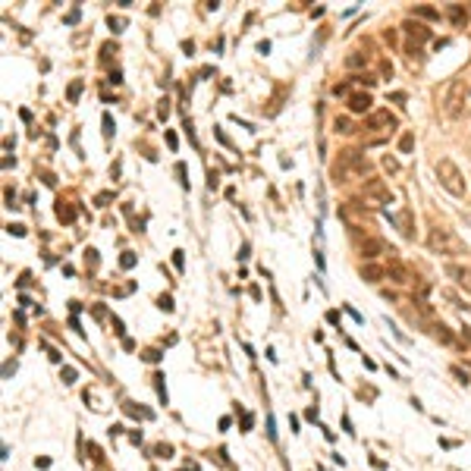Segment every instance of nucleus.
Masks as SVG:
<instances>
[{
	"label": "nucleus",
	"instance_id": "14",
	"mask_svg": "<svg viewBox=\"0 0 471 471\" xmlns=\"http://www.w3.org/2000/svg\"><path fill=\"white\" fill-rule=\"evenodd\" d=\"M368 60H371L368 51H355V54L346 57V66H349V69H358V66H368Z\"/></svg>",
	"mask_w": 471,
	"mask_h": 471
},
{
	"label": "nucleus",
	"instance_id": "6",
	"mask_svg": "<svg viewBox=\"0 0 471 471\" xmlns=\"http://www.w3.org/2000/svg\"><path fill=\"white\" fill-rule=\"evenodd\" d=\"M361 195H364V201H368V204H390L393 201L390 185H386L383 179H364Z\"/></svg>",
	"mask_w": 471,
	"mask_h": 471
},
{
	"label": "nucleus",
	"instance_id": "5",
	"mask_svg": "<svg viewBox=\"0 0 471 471\" xmlns=\"http://www.w3.org/2000/svg\"><path fill=\"white\" fill-rule=\"evenodd\" d=\"M465 101H468V91H465V82H458V79H452L440 94V107L449 120H458V116L465 113V107H468Z\"/></svg>",
	"mask_w": 471,
	"mask_h": 471
},
{
	"label": "nucleus",
	"instance_id": "22",
	"mask_svg": "<svg viewBox=\"0 0 471 471\" xmlns=\"http://www.w3.org/2000/svg\"><path fill=\"white\" fill-rule=\"evenodd\" d=\"M120 264H123V267L129 270V267L135 264V255H132V252H123V258H120Z\"/></svg>",
	"mask_w": 471,
	"mask_h": 471
},
{
	"label": "nucleus",
	"instance_id": "33",
	"mask_svg": "<svg viewBox=\"0 0 471 471\" xmlns=\"http://www.w3.org/2000/svg\"><path fill=\"white\" fill-rule=\"evenodd\" d=\"M465 339H468V343H471V330H465Z\"/></svg>",
	"mask_w": 471,
	"mask_h": 471
},
{
	"label": "nucleus",
	"instance_id": "29",
	"mask_svg": "<svg viewBox=\"0 0 471 471\" xmlns=\"http://www.w3.org/2000/svg\"><path fill=\"white\" fill-rule=\"evenodd\" d=\"M452 374H455V377H458V383H468V374H465V371H462V368H452Z\"/></svg>",
	"mask_w": 471,
	"mask_h": 471
},
{
	"label": "nucleus",
	"instance_id": "21",
	"mask_svg": "<svg viewBox=\"0 0 471 471\" xmlns=\"http://www.w3.org/2000/svg\"><path fill=\"white\" fill-rule=\"evenodd\" d=\"M383 167L390 170V173H396V170H399V160H396V157H390V154H386V157H383Z\"/></svg>",
	"mask_w": 471,
	"mask_h": 471
},
{
	"label": "nucleus",
	"instance_id": "19",
	"mask_svg": "<svg viewBox=\"0 0 471 471\" xmlns=\"http://www.w3.org/2000/svg\"><path fill=\"white\" fill-rule=\"evenodd\" d=\"M411 148H415V135H411V132H405L402 138H399V151H402V154H408Z\"/></svg>",
	"mask_w": 471,
	"mask_h": 471
},
{
	"label": "nucleus",
	"instance_id": "9",
	"mask_svg": "<svg viewBox=\"0 0 471 471\" xmlns=\"http://www.w3.org/2000/svg\"><path fill=\"white\" fill-rule=\"evenodd\" d=\"M358 252H361V258H380V255H386V242L383 239H377V236H364V239L358 242Z\"/></svg>",
	"mask_w": 471,
	"mask_h": 471
},
{
	"label": "nucleus",
	"instance_id": "30",
	"mask_svg": "<svg viewBox=\"0 0 471 471\" xmlns=\"http://www.w3.org/2000/svg\"><path fill=\"white\" fill-rule=\"evenodd\" d=\"M145 358H148V361H157V358H160V352H157V349H148V352H145Z\"/></svg>",
	"mask_w": 471,
	"mask_h": 471
},
{
	"label": "nucleus",
	"instance_id": "16",
	"mask_svg": "<svg viewBox=\"0 0 471 471\" xmlns=\"http://www.w3.org/2000/svg\"><path fill=\"white\" fill-rule=\"evenodd\" d=\"M333 129H336L339 135H352V132H355V126H352V120H346V116H336V120H333Z\"/></svg>",
	"mask_w": 471,
	"mask_h": 471
},
{
	"label": "nucleus",
	"instance_id": "10",
	"mask_svg": "<svg viewBox=\"0 0 471 471\" xmlns=\"http://www.w3.org/2000/svg\"><path fill=\"white\" fill-rule=\"evenodd\" d=\"M402 32L408 35V44H415V47H418V44H424V41L430 38V29H424L421 22H415V19L402 22Z\"/></svg>",
	"mask_w": 471,
	"mask_h": 471
},
{
	"label": "nucleus",
	"instance_id": "1",
	"mask_svg": "<svg viewBox=\"0 0 471 471\" xmlns=\"http://www.w3.org/2000/svg\"><path fill=\"white\" fill-rule=\"evenodd\" d=\"M371 173V160L361 154L355 148H346L339 151V157L333 160V167H330V176H333L336 185H346V182H355V179H364V176Z\"/></svg>",
	"mask_w": 471,
	"mask_h": 471
},
{
	"label": "nucleus",
	"instance_id": "24",
	"mask_svg": "<svg viewBox=\"0 0 471 471\" xmlns=\"http://www.w3.org/2000/svg\"><path fill=\"white\" fill-rule=\"evenodd\" d=\"M157 305H160L163 311H173V299H170V296H160V299H157Z\"/></svg>",
	"mask_w": 471,
	"mask_h": 471
},
{
	"label": "nucleus",
	"instance_id": "18",
	"mask_svg": "<svg viewBox=\"0 0 471 471\" xmlns=\"http://www.w3.org/2000/svg\"><path fill=\"white\" fill-rule=\"evenodd\" d=\"M449 19L455 22V26H465V22H468V10H462V7H449Z\"/></svg>",
	"mask_w": 471,
	"mask_h": 471
},
{
	"label": "nucleus",
	"instance_id": "3",
	"mask_svg": "<svg viewBox=\"0 0 471 471\" xmlns=\"http://www.w3.org/2000/svg\"><path fill=\"white\" fill-rule=\"evenodd\" d=\"M368 135H364V145H380V141H386L393 135V129H396V116L390 110H371L368 113Z\"/></svg>",
	"mask_w": 471,
	"mask_h": 471
},
{
	"label": "nucleus",
	"instance_id": "4",
	"mask_svg": "<svg viewBox=\"0 0 471 471\" xmlns=\"http://www.w3.org/2000/svg\"><path fill=\"white\" fill-rule=\"evenodd\" d=\"M427 249L437 252V255H462L465 242L458 239L455 229H449V226H433L427 232Z\"/></svg>",
	"mask_w": 471,
	"mask_h": 471
},
{
	"label": "nucleus",
	"instance_id": "15",
	"mask_svg": "<svg viewBox=\"0 0 471 471\" xmlns=\"http://www.w3.org/2000/svg\"><path fill=\"white\" fill-rule=\"evenodd\" d=\"M430 333L437 336V339H440L443 346H452V333H449V330H446L443 324H433V327H430Z\"/></svg>",
	"mask_w": 471,
	"mask_h": 471
},
{
	"label": "nucleus",
	"instance_id": "13",
	"mask_svg": "<svg viewBox=\"0 0 471 471\" xmlns=\"http://www.w3.org/2000/svg\"><path fill=\"white\" fill-rule=\"evenodd\" d=\"M386 277V267H377V264H361V280L368 283H380Z\"/></svg>",
	"mask_w": 471,
	"mask_h": 471
},
{
	"label": "nucleus",
	"instance_id": "31",
	"mask_svg": "<svg viewBox=\"0 0 471 471\" xmlns=\"http://www.w3.org/2000/svg\"><path fill=\"white\" fill-rule=\"evenodd\" d=\"M110 29H113V32H123V19H113V16H110Z\"/></svg>",
	"mask_w": 471,
	"mask_h": 471
},
{
	"label": "nucleus",
	"instance_id": "11",
	"mask_svg": "<svg viewBox=\"0 0 471 471\" xmlns=\"http://www.w3.org/2000/svg\"><path fill=\"white\" fill-rule=\"evenodd\" d=\"M396 226H399V232H402L405 239H411V236H415V217H411L408 207H402V210L396 214Z\"/></svg>",
	"mask_w": 471,
	"mask_h": 471
},
{
	"label": "nucleus",
	"instance_id": "26",
	"mask_svg": "<svg viewBox=\"0 0 471 471\" xmlns=\"http://www.w3.org/2000/svg\"><path fill=\"white\" fill-rule=\"evenodd\" d=\"M170 452H173V446H167V443H160V446H157V455H163V458H167Z\"/></svg>",
	"mask_w": 471,
	"mask_h": 471
},
{
	"label": "nucleus",
	"instance_id": "7",
	"mask_svg": "<svg viewBox=\"0 0 471 471\" xmlns=\"http://www.w3.org/2000/svg\"><path fill=\"white\" fill-rule=\"evenodd\" d=\"M386 277H390V280H396L399 286H411V283L418 280V277H415V270H411V267H405L402 261H396V258H393L390 264H386Z\"/></svg>",
	"mask_w": 471,
	"mask_h": 471
},
{
	"label": "nucleus",
	"instance_id": "17",
	"mask_svg": "<svg viewBox=\"0 0 471 471\" xmlns=\"http://www.w3.org/2000/svg\"><path fill=\"white\" fill-rule=\"evenodd\" d=\"M57 217H60L63 223H73V220H76V210L69 207L66 201H60V204H57Z\"/></svg>",
	"mask_w": 471,
	"mask_h": 471
},
{
	"label": "nucleus",
	"instance_id": "20",
	"mask_svg": "<svg viewBox=\"0 0 471 471\" xmlns=\"http://www.w3.org/2000/svg\"><path fill=\"white\" fill-rule=\"evenodd\" d=\"M415 16H421V19H437L440 13H437V10H430V7H415Z\"/></svg>",
	"mask_w": 471,
	"mask_h": 471
},
{
	"label": "nucleus",
	"instance_id": "28",
	"mask_svg": "<svg viewBox=\"0 0 471 471\" xmlns=\"http://www.w3.org/2000/svg\"><path fill=\"white\" fill-rule=\"evenodd\" d=\"M63 380L73 383V380H76V371H73V368H63Z\"/></svg>",
	"mask_w": 471,
	"mask_h": 471
},
{
	"label": "nucleus",
	"instance_id": "8",
	"mask_svg": "<svg viewBox=\"0 0 471 471\" xmlns=\"http://www.w3.org/2000/svg\"><path fill=\"white\" fill-rule=\"evenodd\" d=\"M446 277H449L458 289L471 292V267L468 264H446Z\"/></svg>",
	"mask_w": 471,
	"mask_h": 471
},
{
	"label": "nucleus",
	"instance_id": "12",
	"mask_svg": "<svg viewBox=\"0 0 471 471\" xmlns=\"http://www.w3.org/2000/svg\"><path fill=\"white\" fill-rule=\"evenodd\" d=\"M349 110H352V113H368V110H371V94H368V91L349 94Z\"/></svg>",
	"mask_w": 471,
	"mask_h": 471
},
{
	"label": "nucleus",
	"instance_id": "2",
	"mask_svg": "<svg viewBox=\"0 0 471 471\" xmlns=\"http://www.w3.org/2000/svg\"><path fill=\"white\" fill-rule=\"evenodd\" d=\"M437 179H440V185L446 188L449 195H455V198H465V192H468V179H465V173L455 167V163L449 160V157H443V160H437Z\"/></svg>",
	"mask_w": 471,
	"mask_h": 471
},
{
	"label": "nucleus",
	"instance_id": "27",
	"mask_svg": "<svg viewBox=\"0 0 471 471\" xmlns=\"http://www.w3.org/2000/svg\"><path fill=\"white\" fill-rule=\"evenodd\" d=\"M173 264H176V270H182V264H185L182 261V252H173Z\"/></svg>",
	"mask_w": 471,
	"mask_h": 471
},
{
	"label": "nucleus",
	"instance_id": "23",
	"mask_svg": "<svg viewBox=\"0 0 471 471\" xmlns=\"http://www.w3.org/2000/svg\"><path fill=\"white\" fill-rule=\"evenodd\" d=\"M104 135H113V120H110V113H104Z\"/></svg>",
	"mask_w": 471,
	"mask_h": 471
},
{
	"label": "nucleus",
	"instance_id": "25",
	"mask_svg": "<svg viewBox=\"0 0 471 471\" xmlns=\"http://www.w3.org/2000/svg\"><path fill=\"white\" fill-rule=\"evenodd\" d=\"M79 91H82V82H73V85H69V101H76Z\"/></svg>",
	"mask_w": 471,
	"mask_h": 471
},
{
	"label": "nucleus",
	"instance_id": "32",
	"mask_svg": "<svg viewBox=\"0 0 471 471\" xmlns=\"http://www.w3.org/2000/svg\"><path fill=\"white\" fill-rule=\"evenodd\" d=\"M66 22H69V26H76V22H79V10H73V13L66 16Z\"/></svg>",
	"mask_w": 471,
	"mask_h": 471
}]
</instances>
